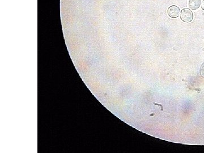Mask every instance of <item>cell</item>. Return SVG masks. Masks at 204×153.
Segmentation results:
<instances>
[{"mask_svg":"<svg viewBox=\"0 0 204 153\" xmlns=\"http://www.w3.org/2000/svg\"><path fill=\"white\" fill-rule=\"evenodd\" d=\"M180 18L181 20L184 22H191L193 18L192 11L188 8L183 9L181 10Z\"/></svg>","mask_w":204,"mask_h":153,"instance_id":"1","label":"cell"},{"mask_svg":"<svg viewBox=\"0 0 204 153\" xmlns=\"http://www.w3.org/2000/svg\"><path fill=\"white\" fill-rule=\"evenodd\" d=\"M167 12H168V15L171 18H175L179 17V13H180V9L177 6L172 5L169 7Z\"/></svg>","mask_w":204,"mask_h":153,"instance_id":"2","label":"cell"},{"mask_svg":"<svg viewBox=\"0 0 204 153\" xmlns=\"http://www.w3.org/2000/svg\"><path fill=\"white\" fill-rule=\"evenodd\" d=\"M201 0H189V7L193 10L197 9L201 5Z\"/></svg>","mask_w":204,"mask_h":153,"instance_id":"3","label":"cell"},{"mask_svg":"<svg viewBox=\"0 0 204 153\" xmlns=\"http://www.w3.org/2000/svg\"><path fill=\"white\" fill-rule=\"evenodd\" d=\"M200 75L202 77L204 78V62L202 64L201 68H200Z\"/></svg>","mask_w":204,"mask_h":153,"instance_id":"4","label":"cell"},{"mask_svg":"<svg viewBox=\"0 0 204 153\" xmlns=\"http://www.w3.org/2000/svg\"><path fill=\"white\" fill-rule=\"evenodd\" d=\"M201 7H202V9L204 10V0L202 2V4H201Z\"/></svg>","mask_w":204,"mask_h":153,"instance_id":"5","label":"cell"}]
</instances>
